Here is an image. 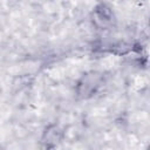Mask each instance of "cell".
<instances>
[{"label":"cell","instance_id":"obj_1","mask_svg":"<svg viewBox=\"0 0 150 150\" xmlns=\"http://www.w3.org/2000/svg\"><path fill=\"white\" fill-rule=\"evenodd\" d=\"M64 135L66 134H64L63 129L59 124L52 123L45 128L42 136H41V143L45 146V149H47V150L55 149L61 143Z\"/></svg>","mask_w":150,"mask_h":150}]
</instances>
